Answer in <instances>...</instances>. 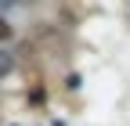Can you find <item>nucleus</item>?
Wrapping results in <instances>:
<instances>
[{
    "label": "nucleus",
    "mask_w": 130,
    "mask_h": 126,
    "mask_svg": "<svg viewBox=\"0 0 130 126\" xmlns=\"http://www.w3.org/2000/svg\"><path fill=\"white\" fill-rule=\"evenodd\" d=\"M7 36H11V25H7V22H4V18H0V43H4V40H7Z\"/></svg>",
    "instance_id": "f257e3e1"
}]
</instances>
